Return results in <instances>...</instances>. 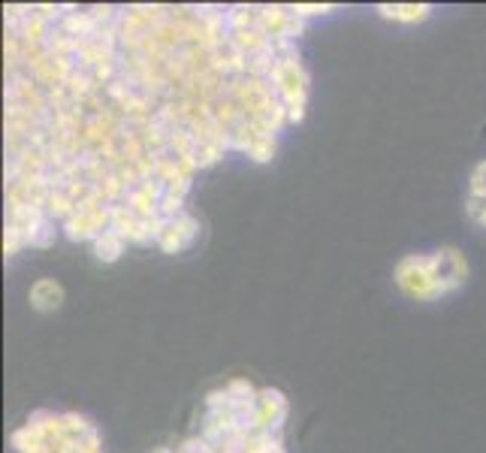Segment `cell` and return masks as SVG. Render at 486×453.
Segmentation results:
<instances>
[{
  "label": "cell",
  "mask_w": 486,
  "mask_h": 453,
  "mask_svg": "<svg viewBox=\"0 0 486 453\" xmlns=\"http://www.w3.org/2000/svg\"><path fill=\"white\" fill-rule=\"evenodd\" d=\"M468 278V263L456 248H444L432 257H405L396 269V281L417 299L444 297Z\"/></svg>",
  "instance_id": "obj_1"
},
{
  "label": "cell",
  "mask_w": 486,
  "mask_h": 453,
  "mask_svg": "<svg viewBox=\"0 0 486 453\" xmlns=\"http://www.w3.org/2000/svg\"><path fill=\"white\" fill-rule=\"evenodd\" d=\"M64 302V288L51 278H40L37 284L31 288V306L37 312H55V308Z\"/></svg>",
  "instance_id": "obj_2"
},
{
  "label": "cell",
  "mask_w": 486,
  "mask_h": 453,
  "mask_svg": "<svg viewBox=\"0 0 486 453\" xmlns=\"http://www.w3.org/2000/svg\"><path fill=\"white\" fill-rule=\"evenodd\" d=\"M384 15H393V19H402V22H417V19H426L429 15V6H396V10H390V6H381Z\"/></svg>",
  "instance_id": "obj_3"
}]
</instances>
